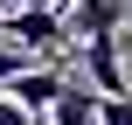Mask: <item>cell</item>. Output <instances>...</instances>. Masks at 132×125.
I'll list each match as a JSON object with an SVG mask.
<instances>
[{"label": "cell", "instance_id": "9c48e42d", "mask_svg": "<svg viewBox=\"0 0 132 125\" xmlns=\"http://www.w3.org/2000/svg\"><path fill=\"white\" fill-rule=\"evenodd\" d=\"M21 7H49V14H56V7H63V0H21Z\"/></svg>", "mask_w": 132, "mask_h": 125}, {"label": "cell", "instance_id": "8fae6325", "mask_svg": "<svg viewBox=\"0 0 132 125\" xmlns=\"http://www.w3.org/2000/svg\"><path fill=\"white\" fill-rule=\"evenodd\" d=\"M118 49H125V56H132V35H118Z\"/></svg>", "mask_w": 132, "mask_h": 125}, {"label": "cell", "instance_id": "7a4b0ae2", "mask_svg": "<svg viewBox=\"0 0 132 125\" xmlns=\"http://www.w3.org/2000/svg\"><path fill=\"white\" fill-rule=\"evenodd\" d=\"M0 35L7 42H21V49H63V14H49V7H14V14H0Z\"/></svg>", "mask_w": 132, "mask_h": 125}, {"label": "cell", "instance_id": "8992f818", "mask_svg": "<svg viewBox=\"0 0 132 125\" xmlns=\"http://www.w3.org/2000/svg\"><path fill=\"white\" fill-rule=\"evenodd\" d=\"M21 70H28V49L21 42H0V84H14Z\"/></svg>", "mask_w": 132, "mask_h": 125}, {"label": "cell", "instance_id": "ba28073f", "mask_svg": "<svg viewBox=\"0 0 132 125\" xmlns=\"http://www.w3.org/2000/svg\"><path fill=\"white\" fill-rule=\"evenodd\" d=\"M97 125H132V97H104V111H97Z\"/></svg>", "mask_w": 132, "mask_h": 125}, {"label": "cell", "instance_id": "6da1fadb", "mask_svg": "<svg viewBox=\"0 0 132 125\" xmlns=\"http://www.w3.org/2000/svg\"><path fill=\"white\" fill-rule=\"evenodd\" d=\"M77 56H84V77H90V90H104V97H125V49H118V35H90Z\"/></svg>", "mask_w": 132, "mask_h": 125}, {"label": "cell", "instance_id": "5b68a950", "mask_svg": "<svg viewBox=\"0 0 132 125\" xmlns=\"http://www.w3.org/2000/svg\"><path fill=\"white\" fill-rule=\"evenodd\" d=\"M70 7H77V28H70V35H84V42H90V35H118L125 0H70Z\"/></svg>", "mask_w": 132, "mask_h": 125}, {"label": "cell", "instance_id": "30bf717a", "mask_svg": "<svg viewBox=\"0 0 132 125\" xmlns=\"http://www.w3.org/2000/svg\"><path fill=\"white\" fill-rule=\"evenodd\" d=\"M14 7H21V0H0V14H14Z\"/></svg>", "mask_w": 132, "mask_h": 125}, {"label": "cell", "instance_id": "3957f363", "mask_svg": "<svg viewBox=\"0 0 132 125\" xmlns=\"http://www.w3.org/2000/svg\"><path fill=\"white\" fill-rule=\"evenodd\" d=\"M63 84H70L63 70H21V77H14V84H0V90H7L14 104H28L35 118H49V104L63 97Z\"/></svg>", "mask_w": 132, "mask_h": 125}, {"label": "cell", "instance_id": "277c9868", "mask_svg": "<svg viewBox=\"0 0 132 125\" xmlns=\"http://www.w3.org/2000/svg\"><path fill=\"white\" fill-rule=\"evenodd\" d=\"M104 111V90H84V84H63V97L49 104V125H97Z\"/></svg>", "mask_w": 132, "mask_h": 125}, {"label": "cell", "instance_id": "52a82bcc", "mask_svg": "<svg viewBox=\"0 0 132 125\" xmlns=\"http://www.w3.org/2000/svg\"><path fill=\"white\" fill-rule=\"evenodd\" d=\"M0 125H49V118H35V111H28V104H14V97H7V90H0Z\"/></svg>", "mask_w": 132, "mask_h": 125}]
</instances>
